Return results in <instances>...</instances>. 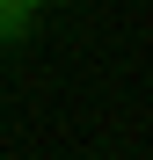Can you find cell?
Segmentation results:
<instances>
[{
  "mask_svg": "<svg viewBox=\"0 0 153 160\" xmlns=\"http://www.w3.org/2000/svg\"><path fill=\"white\" fill-rule=\"evenodd\" d=\"M29 22H37V8H29V0H0V44L29 37Z\"/></svg>",
  "mask_w": 153,
  "mask_h": 160,
  "instance_id": "cell-1",
  "label": "cell"
},
{
  "mask_svg": "<svg viewBox=\"0 0 153 160\" xmlns=\"http://www.w3.org/2000/svg\"><path fill=\"white\" fill-rule=\"evenodd\" d=\"M29 8H51V0H29Z\"/></svg>",
  "mask_w": 153,
  "mask_h": 160,
  "instance_id": "cell-2",
  "label": "cell"
}]
</instances>
